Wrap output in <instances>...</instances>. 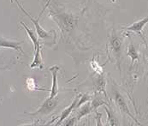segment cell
<instances>
[{"mask_svg":"<svg viewBox=\"0 0 148 126\" xmlns=\"http://www.w3.org/2000/svg\"><path fill=\"white\" fill-rule=\"evenodd\" d=\"M16 2L17 3V4H18V6H19V8L21 9V10L30 18V20L32 21V22L34 23V27H35V29H36V33H37V34H38V36L40 37V38H41L42 40H50V39H51V36L52 35H56L55 34H56V32L55 31H51V32H47V31H45L44 28H43L40 25V23H39V19L40 18V17H41V15H42L43 13V10L42 13L40 14V16L39 17V18L38 19H34V18H33L23 8H22V6H21V4L18 3V1L17 0H16Z\"/></svg>","mask_w":148,"mask_h":126,"instance_id":"obj_1","label":"cell"},{"mask_svg":"<svg viewBox=\"0 0 148 126\" xmlns=\"http://www.w3.org/2000/svg\"><path fill=\"white\" fill-rule=\"evenodd\" d=\"M58 105V99L57 96L56 97H49L48 99H46L45 101V102L43 103L42 105L39 108V110L34 113H29V115L32 116H36V115H46L48 113H50L51 112H52L56 106Z\"/></svg>","mask_w":148,"mask_h":126,"instance_id":"obj_2","label":"cell"},{"mask_svg":"<svg viewBox=\"0 0 148 126\" xmlns=\"http://www.w3.org/2000/svg\"><path fill=\"white\" fill-rule=\"evenodd\" d=\"M114 94H115L116 104L118 106V108L121 110V112H123V113H125V114H127L128 117H130L132 119H134L136 123H138L137 119H136V118L132 115V113L130 112V111H129V109H128V106L127 105V103H126L124 98L121 95V94H120L119 92H117V91H115Z\"/></svg>","mask_w":148,"mask_h":126,"instance_id":"obj_3","label":"cell"},{"mask_svg":"<svg viewBox=\"0 0 148 126\" xmlns=\"http://www.w3.org/2000/svg\"><path fill=\"white\" fill-rule=\"evenodd\" d=\"M60 68L58 65L52 66L49 69V70L51 72L52 75V86L51 88V94L50 97L53 98L56 97L57 94H58V73L59 71Z\"/></svg>","mask_w":148,"mask_h":126,"instance_id":"obj_4","label":"cell"},{"mask_svg":"<svg viewBox=\"0 0 148 126\" xmlns=\"http://www.w3.org/2000/svg\"><path fill=\"white\" fill-rule=\"evenodd\" d=\"M147 23H148V17H146V18H144V19H142L140 21H136V22L133 23L131 26L126 28V29L129 30V31H133V32L138 34L145 41L143 35H142V30H143V28H144V27H145V25Z\"/></svg>","mask_w":148,"mask_h":126,"instance_id":"obj_5","label":"cell"},{"mask_svg":"<svg viewBox=\"0 0 148 126\" xmlns=\"http://www.w3.org/2000/svg\"><path fill=\"white\" fill-rule=\"evenodd\" d=\"M81 96H82V94L77 95V96H76V98L74 100V101L72 102V104L69 105V107H67V108L64 110V112L61 113V115H60V118H59V120L58 121L57 125H60L64 122V120H65V119H66L69 115H70V113L72 112V111L76 107V105H77V103H78V101H79V100H80Z\"/></svg>","mask_w":148,"mask_h":126,"instance_id":"obj_6","label":"cell"},{"mask_svg":"<svg viewBox=\"0 0 148 126\" xmlns=\"http://www.w3.org/2000/svg\"><path fill=\"white\" fill-rule=\"evenodd\" d=\"M22 42H16V41H11L3 38H0V47H3V48H12L15 49L18 52H21V53H24L23 50L21 49V44Z\"/></svg>","mask_w":148,"mask_h":126,"instance_id":"obj_7","label":"cell"},{"mask_svg":"<svg viewBox=\"0 0 148 126\" xmlns=\"http://www.w3.org/2000/svg\"><path fill=\"white\" fill-rule=\"evenodd\" d=\"M59 17L61 18V20H60V26L62 27V29L64 31L69 32L71 29L74 28V26H75L74 20L70 17H69L67 15H63V16H59Z\"/></svg>","mask_w":148,"mask_h":126,"instance_id":"obj_8","label":"cell"},{"mask_svg":"<svg viewBox=\"0 0 148 126\" xmlns=\"http://www.w3.org/2000/svg\"><path fill=\"white\" fill-rule=\"evenodd\" d=\"M110 45L115 53V56L116 58V60L119 62L120 56H121V50H122V41L117 36H113L110 41Z\"/></svg>","mask_w":148,"mask_h":126,"instance_id":"obj_9","label":"cell"},{"mask_svg":"<svg viewBox=\"0 0 148 126\" xmlns=\"http://www.w3.org/2000/svg\"><path fill=\"white\" fill-rule=\"evenodd\" d=\"M43 61L42 56H41V47L39 46L35 51H34V59L33 60V63L30 64V68H40L43 69Z\"/></svg>","mask_w":148,"mask_h":126,"instance_id":"obj_10","label":"cell"},{"mask_svg":"<svg viewBox=\"0 0 148 126\" xmlns=\"http://www.w3.org/2000/svg\"><path fill=\"white\" fill-rule=\"evenodd\" d=\"M21 24L23 26V28H25V30L27 31V35L29 36V38H30V40L32 41L33 42V44H34V51L39 47V46H40V41H39V39H38V37H37V35H36V34L33 31V30H31V29H29L28 28H27V25H25L23 22H21Z\"/></svg>","mask_w":148,"mask_h":126,"instance_id":"obj_11","label":"cell"},{"mask_svg":"<svg viewBox=\"0 0 148 126\" xmlns=\"http://www.w3.org/2000/svg\"><path fill=\"white\" fill-rule=\"evenodd\" d=\"M127 55L131 59V62H132V64L134 63V62L135 60H139L140 58H139V53L137 52V50L135 49L134 44L131 42L130 45H128V49H127Z\"/></svg>","mask_w":148,"mask_h":126,"instance_id":"obj_12","label":"cell"},{"mask_svg":"<svg viewBox=\"0 0 148 126\" xmlns=\"http://www.w3.org/2000/svg\"><path fill=\"white\" fill-rule=\"evenodd\" d=\"M92 105H91V104H88V103L85 104V105L82 107L81 111L78 112V115H77V120H78V121H79V120H81V118H83L84 116L87 115L88 113H90V112H92Z\"/></svg>","mask_w":148,"mask_h":126,"instance_id":"obj_13","label":"cell"},{"mask_svg":"<svg viewBox=\"0 0 148 126\" xmlns=\"http://www.w3.org/2000/svg\"><path fill=\"white\" fill-rule=\"evenodd\" d=\"M96 87H97V91L100 92V93H104L106 94V82L104 80L103 77H99L97 80V84H96Z\"/></svg>","mask_w":148,"mask_h":126,"instance_id":"obj_14","label":"cell"},{"mask_svg":"<svg viewBox=\"0 0 148 126\" xmlns=\"http://www.w3.org/2000/svg\"><path fill=\"white\" fill-rule=\"evenodd\" d=\"M106 103L102 100V99H100V98H95L93 101H92V102L91 103V105H92V109H97L99 106H100V105H106Z\"/></svg>","mask_w":148,"mask_h":126,"instance_id":"obj_15","label":"cell"},{"mask_svg":"<svg viewBox=\"0 0 148 126\" xmlns=\"http://www.w3.org/2000/svg\"><path fill=\"white\" fill-rule=\"evenodd\" d=\"M105 109H106V112H107V115H108V123H109V125H117V124H116V118H115V117L113 116V114L111 113V112H110V110H108L107 107H106Z\"/></svg>","mask_w":148,"mask_h":126,"instance_id":"obj_16","label":"cell"},{"mask_svg":"<svg viewBox=\"0 0 148 126\" xmlns=\"http://www.w3.org/2000/svg\"><path fill=\"white\" fill-rule=\"evenodd\" d=\"M27 86L29 90H40V88L37 87V85L35 83V81L33 78H28L27 80ZM40 90H42V89H40Z\"/></svg>","mask_w":148,"mask_h":126,"instance_id":"obj_17","label":"cell"},{"mask_svg":"<svg viewBox=\"0 0 148 126\" xmlns=\"http://www.w3.org/2000/svg\"><path fill=\"white\" fill-rule=\"evenodd\" d=\"M89 99H90L89 96H87V95H86V94L82 95L81 98H80V100H79V101H78V103H77V105H76V107H75V108H78V107H80L82 104L87 102V101H89Z\"/></svg>","mask_w":148,"mask_h":126,"instance_id":"obj_18","label":"cell"},{"mask_svg":"<svg viewBox=\"0 0 148 126\" xmlns=\"http://www.w3.org/2000/svg\"><path fill=\"white\" fill-rule=\"evenodd\" d=\"M98 115V118H97V122H98V125H101V121H100V118H101V113H97Z\"/></svg>","mask_w":148,"mask_h":126,"instance_id":"obj_19","label":"cell"}]
</instances>
